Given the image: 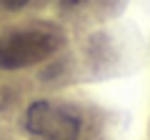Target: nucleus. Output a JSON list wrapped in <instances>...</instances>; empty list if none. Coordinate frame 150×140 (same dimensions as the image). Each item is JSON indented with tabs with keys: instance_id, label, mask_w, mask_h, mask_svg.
Wrapping results in <instances>:
<instances>
[{
	"instance_id": "obj_1",
	"label": "nucleus",
	"mask_w": 150,
	"mask_h": 140,
	"mask_svg": "<svg viewBox=\"0 0 150 140\" xmlns=\"http://www.w3.org/2000/svg\"><path fill=\"white\" fill-rule=\"evenodd\" d=\"M60 33L48 28H23L0 38V68L20 70L48 60L60 48Z\"/></svg>"
},
{
	"instance_id": "obj_2",
	"label": "nucleus",
	"mask_w": 150,
	"mask_h": 140,
	"mask_svg": "<svg viewBox=\"0 0 150 140\" xmlns=\"http://www.w3.org/2000/svg\"><path fill=\"white\" fill-rule=\"evenodd\" d=\"M25 125L33 135L43 140H78L80 138V118L73 110L63 108L58 103H33L25 113Z\"/></svg>"
},
{
	"instance_id": "obj_3",
	"label": "nucleus",
	"mask_w": 150,
	"mask_h": 140,
	"mask_svg": "<svg viewBox=\"0 0 150 140\" xmlns=\"http://www.w3.org/2000/svg\"><path fill=\"white\" fill-rule=\"evenodd\" d=\"M28 3H30V0H0V5L5 8V10H20Z\"/></svg>"
},
{
	"instance_id": "obj_4",
	"label": "nucleus",
	"mask_w": 150,
	"mask_h": 140,
	"mask_svg": "<svg viewBox=\"0 0 150 140\" xmlns=\"http://www.w3.org/2000/svg\"><path fill=\"white\" fill-rule=\"evenodd\" d=\"M63 3H65V5H68V3H78V0H63Z\"/></svg>"
}]
</instances>
